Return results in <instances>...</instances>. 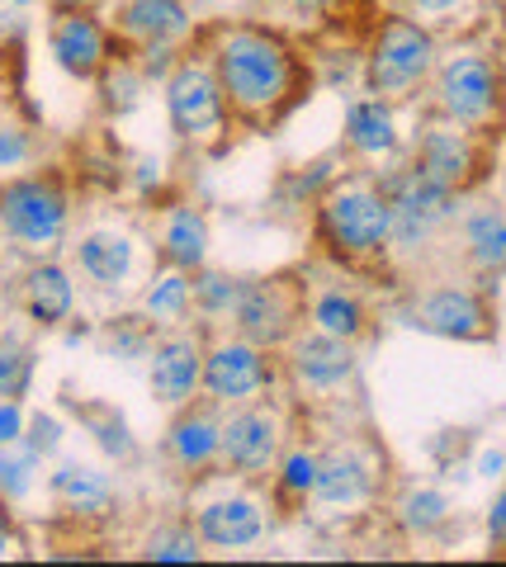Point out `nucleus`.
<instances>
[{
  "label": "nucleus",
  "instance_id": "1",
  "mask_svg": "<svg viewBox=\"0 0 506 567\" xmlns=\"http://www.w3.org/2000/svg\"><path fill=\"white\" fill-rule=\"evenodd\" d=\"M208 66L223 85V100L228 110L247 123H266L275 118L285 104H293L299 91V62L285 48V39L270 29L256 24H237L223 29L214 52H208Z\"/></svg>",
  "mask_w": 506,
  "mask_h": 567
},
{
  "label": "nucleus",
  "instance_id": "2",
  "mask_svg": "<svg viewBox=\"0 0 506 567\" xmlns=\"http://www.w3.org/2000/svg\"><path fill=\"white\" fill-rule=\"evenodd\" d=\"M318 233L341 260H370L383 256L393 241V208L379 185L345 181L318 204Z\"/></svg>",
  "mask_w": 506,
  "mask_h": 567
},
{
  "label": "nucleus",
  "instance_id": "3",
  "mask_svg": "<svg viewBox=\"0 0 506 567\" xmlns=\"http://www.w3.org/2000/svg\"><path fill=\"white\" fill-rule=\"evenodd\" d=\"M66 194L48 175H20V181L0 185V237L10 246H20L29 256L58 251L66 237Z\"/></svg>",
  "mask_w": 506,
  "mask_h": 567
},
{
  "label": "nucleus",
  "instance_id": "4",
  "mask_svg": "<svg viewBox=\"0 0 506 567\" xmlns=\"http://www.w3.org/2000/svg\"><path fill=\"white\" fill-rule=\"evenodd\" d=\"M379 189H383V199H389V208H393V241L389 246H397L403 256L426 251V246L435 241V233H441V227L459 213L455 208L459 194H450L445 185L426 181L416 166L393 171Z\"/></svg>",
  "mask_w": 506,
  "mask_h": 567
},
{
  "label": "nucleus",
  "instance_id": "5",
  "mask_svg": "<svg viewBox=\"0 0 506 567\" xmlns=\"http://www.w3.org/2000/svg\"><path fill=\"white\" fill-rule=\"evenodd\" d=\"M435 66V39L431 29H422L416 20H389L379 29V39L370 48V66H364V85L379 100L407 95L416 81Z\"/></svg>",
  "mask_w": 506,
  "mask_h": 567
},
{
  "label": "nucleus",
  "instance_id": "6",
  "mask_svg": "<svg viewBox=\"0 0 506 567\" xmlns=\"http://www.w3.org/2000/svg\"><path fill=\"white\" fill-rule=\"evenodd\" d=\"M166 114L176 137L185 142H204L228 128V100H223L214 66L199 58L176 62V71L166 76Z\"/></svg>",
  "mask_w": 506,
  "mask_h": 567
},
{
  "label": "nucleus",
  "instance_id": "7",
  "mask_svg": "<svg viewBox=\"0 0 506 567\" xmlns=\"http://www.w3.org/2000/svg\"><path fill=\"white\" fill-rule=\"evenodd\" d=\"M435 95H441V114L450 123L483 128L502 110V71L483 52H455L435 71Z\"/></svg>",
  "mask_w": 506,
  "mask_h": 567
},
{
  "label": "nucleus",
  "instance_id": "8",
  "mask_svg": "<svg viewBox=\"0 0 506 567\" xmlns=\"http://www.w3.org/2000/svg\"><path fill=\"white\" fill-rule=\"evenodd\" d=\"M270 360H266V346L247 341V336H237V341H218L214 350H204V393L208 402H247L256 393H266L270 388Z\"/></svg>",
  "mask_w": 506,
  "mask_h": 567
},
{
  "label": "nucleus",
  "instance_id": "9",
  "mask_svg": "<svg viewBox=\"0 0 506 567\" xmlns=\"http://www.w3.org/2000/svg\"><path fill=\"white\" fill-rule=\"evenodd\" d=\"M233 322L237 336H247L256 346H285L293 336V322H299V298L285 279H251L241 284L237 303H233Z\"/></svg>",
  "mask_w": 506,
  "mask_h": 567
},
{
  "label": "nucleus",
  "instance_id": "10",
  "mask_svg": "<svg viewBox=\"0 0 506 567\" xmlns=\"http://www.w3.org/2000/svg\"><path fill=\"white\" fill-rule=\"evenodd\" d=\"M412 322L431 336H450V341H483L493 331V312H487L483 293L464 289V284H435L416 298Z\"/></svg>",
  "mask_w": 506,
  "mask_h": 567
},
{
  "label": "nucleus",
  "instance_id": "11",
  "mask_svg": "<svg viewBox=\"0 0 506 567\" xmlns=\"http://www.w3.org/2000/svg\"><path fill=\"white\" fill-rule=\"evenodd\" d=\"M416 171L426 175V181L445 185L450 194H459L474 185L478 175V147H474V133L464 128V123H426V133L416 137Z\"/></svg>",
  "mask_w": 506,
  "mask_h": 567
},
{
  "label": "nucleus",
  "instance_id": "12",
  "mask_svg": "<svg viewBox=\"0 0 506 567\" xmlns=\"http://www.w3.org/2000/svg\"><path fill=\"white\" fill-rule=\"evenodd\" d=\"M218 458L241 477L266 473L279 458V416L266 412V406H241V412H233L223 421Z\"/></svg>",
  "mask_w": 506,
  "mask_h": 567
},
{
  "label": "nucleus",
  "instance_id": "13",
  "mask_svg": "<svg viewBox=\"0 0 506 567\" xmlns=\"http://www.w3.org/2000/svg\"><path fill=\"white\" fill-rule=\"evenodd\" d=\"M152 398L162 402V406H189V398H195V388L204 379V346H199V336H189V331H176V336H166V341H156L152 346Z\"/></svg>",
  "mask_w": 506,
  "mask_h": 567
},
{
  "label": "nucleus",
  "instance_id": "14",
  "mask_svg": "<svg viewBox=\"0 0 506 567\" xmlns=\"http://www.w3.org/2000/svg\"><path fill=\"white\" fill-rule=\"evenodd\" d=\"M289 369L312 393H331V388H341L355 374V341H341V336L327 331H303L289 341Z\"/></svg>",
  "mask_w": 506,
  "mask_h": 567
},
{
  "label": "nucleus",
  "instance_id": "15",
  "mask_svg": "<svg viewBox=\"0 0 506 567\" xmlns=\"http://www.w3.org/2000/svg\"><path fill=\"white\" fill-rule=\"evenodd\" d=\"M76 270L85 284H95L100 293H118V289H128V279L137 270V246L128 233H118V227H95V233H85L76 246Z\"/></svg>",
  "mask_w": 506,
  "mask_h": 567
},
{
  "label": "nucleus",
  "instance_id": "16",
  "mask_svg": "<svg viewBox=\"0 0 506 567\" xmlns=\"http://www.w3.org/2000/svg\"><path fill=\"white\" fill-rule=\"evenodd\" d=\"M195 529H199V544L208 548H251L266 535V511H260L256 496H218V502H204L199 516H195Z\"/></svg>",
  "mask_w": 506,
  "mask_h": 567
},
{
  "label": "nucleus",
  "instance_id": "17",
  "mask_svg": "<svg viewBox=\"0 0 506 567\" xmlns=\"http://www.w3.org/2000/svg\"><path fill=\"white\" fill-rule=\"evenodd\" d=\"M104 52H110V43H104L100 20H91V10H66L62 20L52 24V58H58L66 76H76V81L100 76Z\"/></svg>",
  "mask_w": 506,
  "mask_h": 567
},
{
  "label": "nucleus",
  "instance_id": "18",
  "mask_svg": "<svg viewBox=\"0 0 506 567\" xmlns=\"http://www.w3.org/2000/svg\"><path fill=\"white\" fill-rule=\"evenodd\" d=\"M370 492H374V464L355 445L318 454V483H312V496H318V502H327V506H360Z\"/></svg>",
  "mask_w": 506,
  "mask_h": 567
},
{
  "label": "nucleus",
  "instance_id": "19",
  "mask_svg": "<svg viewBox=\"0 0 506 567\" xmlns=\"http://www.w3.org/2000/svg\"><path fill=\"white\" fill-rule=\"evenodd\" d=\"M118 33L137 43H180L195 20H189V0H118Z\"/></svg>",
  "mask_w": 506,
  "mask_h": 567
},
{
  "label": "nucleus",
  "instance_id": "20",
  "mask_svg": "<svg viewBox=\"0 0 506 567\" xmlns=\"http://www.w3.org/2000/svg\"><path fill=\"white\" fill-rule=\"evenodd\" d=\"M20 298H24L29 322H39V327H62L66 317H72V308H76L72 275H66L62 265H52V260H39V265H33V270L24 275Z\"/></svg>",
  "mask_w": 506,
  "mask_h": 567
},
{
  "label": "nucleus",
  "instance_id": "21",
  "mask_svg": "<svg viewBox=\"0 0 506 567\" xmlns=\"http://www.w3.org/2000/svg\"><path fill=\"white\" fill-rule=\"evenodd\" d=\"M459 237H464V256L478 275H487V279L506 275V213H502V204L468 208L464 223H459Z\"/></svg>",
  "mask_w": 506,
  "mask_h": 567
},
{
  "label": "nucleus",
  "instance_id": "22",
  "mask_svg": "<svg viewBox=\"0 0 506 567\" xmlns=\"http://www.w3.org/2000/svg\"><path fill=\"white\" fill-rule=\"evenodd\" d=\"M345 142L360 156H389L397 147V123H393L389 100H379V95L351 100V110H345Z\"/></svg>",
  "mask_w": 506,
  "mask_h": 567
},
{
  "label": "nucleus",
  "instance_id": "23",
  "mask_svg": "<svg viewBox=\"0 0 506 567\" xmlns=\"http://www.w3.org/2000/svg\"><path fill=\"white\" fill-rule=\"evenodd\" d=\"M218 435H223V421L214 412H185L166 435V450L180 468H208L218 458Z\"/></svg>",
  "mask_w": 506,
  "mask_h": 567
},
{
  "label": "nucleus",
  "instance_id": "24",
  "mask_svg": "<svg viewBox=\"0 0 506 567\" xmlns=\"http://www.w3.org/2000/svg\"><path fill=\"white\" fill-rule=\"evenodd\" d=\"M48 487L66 511H81V516H95V511L114 502V483L100 468H85V464H62L48 477Z\"/></svg>",
  "mask_w": 506,
  "mask_h": 567
},
{
  "label": "nucleus",
  "instance_id": "25",
  "mask_svg": "<svg viewBox=\"0 0 506 567\" xmlns=\"http://www.w3.org/2000/svg\"><path fill=\"white\" fill-rule=\"evenodd\" d=\"M162 256L166 265H176V270H204L208 260V223L204 213L195 208H176L166 218V233H162Z\"/></svg>",
  "mask_w": 506,
  "mask_h": 567
},
{
  "label": "nucleus",
  "instance_id": "26",
  "mask_svg": "<svg viewBox=\"0 0 506 567\" xmlns=\"http://www.w3.org/2000/svg\"><path fill=\"white\" fill-rule=\"evenodd\" d=\"M364 327H370V312L355 293L345 289H322L312 298V331H327V336H341V341H360Z\"/></svg>",
  "mask_w": 506,
  "mask_h": 567
},
{
  "label": "nucleus",
  "instance_id": "27",
  "mask_svg": "<svg viewBox=\"0 0 506 567\" xmlns=\"http://www.w3.org/2000/svg\"><path fill=\"white\" fill-rule=\"evenodd\" d=\"M189 303H195V284H189V275L176 270V265H171L166 275H156L152 289L143 293V312L156 317V322H180Z\"/></svg>",
  "mask_w": 506,
  "mask_h": 567
},
{
  "label": "nucleus",
  "instance_id": "28",
  "mask_svg": "<svg viewBox=\"0 0 506 567\" xmlns=\"http://www.w3.org/2000/svg\"><path fill=\"white\" fill-rule=\"evenodd\" d=\"M81 421H85V431L95 435V445L110 454V458H133L137 445H133V431H128V421L114 412V406H104V402H91V406H76Z\"/></svg>",
  "mask_w": 506,
  "mask_h": 567
},
{
  "label": "nucleus",
  "instance_id": "29",
  "mask_svg": "<svg viewBox=\"0 0 506 567\" xmlns=\"http://www.w3.org/2000/svg\"><path fill=\"white\" fill-rule=\"evenodd\" d=\"M199 554H204V548H199V529H185V525L152 529L147 544H143V558H156V563H195Z\"/></svg>",
  "mask_w": 506,
  "mask_h": 567
},
{
  "label": "nucleus",
  "instance_id": "30",
  "mask_svg": "<svg viewBox=\"0 0 506 567\" xmlns=\"http://www.w3.org/2000/svg\"><path fill=\"white\" fill-rule=\"evenodd\" d=\"M403 520H407V529H422L426 535V529L450 520V502L441 492H431V487H416V492L403 496Z\"/></svg>",
  "mask_w": 506,
  "mask_h": 567
},
{
  "label": "nucleus",
  "instance_id": "31",
  "mask_svg": "<svg viewBox=\"0 0 506 567\" xmlns=\"http://www.w3.org/2000/svg\"><path fill=\"white\" fill-rule=\"evenodd\" d=\"M29 379H33V354L24 346L6 341V346H0V398L14 402L29 388Z\"/></svg>",
  "mask_w": 506,
  "mask_h": 567
},
{
  "label": "nucleus",
  "instance_id": "32",
  "mask_svg": "<svg viewBox=\"0 0 506 567\" xmlns=\"http://www.w3.org/2000/svg\"><path fill=\"white\" fill-rule=\"evenodd\" d=\"M189 284H195V303H199L204 312H214V317L233 312L237 293H241V284L228 279V275H218V270H204L199 279H189Z\"/></svg>",
  "mask_w": 506,
  "mask_h": 567
},
{
  "label": "nucleus",
  "instance_id": "33",
  "mask_svg": "<svg viewBox=\"0 0 506 567\" xmlns=\"http://www.w3.org/2000/svg\"><path fill=\"white\" fill-rule=\"evenodd\" d=\"M312 483H318V454H308V450L285 454V464H279V487L289 496H308Z\"/></svg>",
  "mask_w": 506,
  "mask_h": 567
},
{
  "label": "nucleus",
  "instance_id": "34",
  "mask_svg": "<svg viewBox=\"0 0 506 567\" xmlns=\"http://www.w3.org/2000/svg\"><path fill=\"white\" fill-rule=\"evenodd\" d=\"M33 464H39V454H33V450L0 458V492H6V496H24L33 487Z\"/></svg>",
  "mask_w": 506,
  "mask_h": 567
},
{
  "label": "nucleus",
  "instance_id": "35",
  "mask_svg": "<svg viewBox=\"0 0 506 567\" xmlns=\"http://www.w3.org/2000/svg\"><path fill=\"white\" fill-rule=\"evenodd\" d=\"M29 162V142L20 128H0V171H14Z\"/></svg>",
  "mask_w": 506,
  "mask_h": 567
},
{
  "label": "nucleus",
  "instance_id": "36",
  "mask_svg": "<svg viewBox=\"0 0 506 567\" xmlns=\"http://www.w3.org/2000/svg\"><path fill=\"white\" fill-rule=\"evenodd\" d=\"M58 440H62L58 421H52V416H33V425H29V450L33 454H52V450H58Z\"/></svg>",
  "mask_w": 506,
  "mask_h": 567
},
{
  "label": "nucleus",
  "instance_id": "37",
  "mask_svg": "<svg viewBox=\"0 0 506 567\" xmlns=\"http://www.w3.org/2000/svg\"><path fill=\"white\" fill-rule=\"evenodd\" d=\"M24 431V416H20V406H14V402H0V445H20V435Z\"/></svg>",
  "mask_w": 506,
  "mask_h": 567
},
{
  "label": "nucleus",
  "instance_id": "38",
  "mask_svg": "<svg viewBox=\"0 0 506 567\" xmlns=\"http://www.w3.org/2000/svg\"><path fill=\"white\" fill-rule=\"evenodd\" d=\"M289 14H299V20H318V14H327L337 0H285Z\"/></svg>",
  "mask_w": 506,
  "mask_h": 567
},
{
  "label": "nucleus",
  "instance_id": "39",
  "mask_svg": "<svg viewBox=\"0 0 506 567\" xmlns=\"http://www.w3.org/2000/svg\"><path fill=\"white\" fill-rule=\"evenodd\" d=\"M487 529H493V539L506 544V487L497 492V502H493V516H487Z\"/></svg>",
  "mask_w": 506,
  "mask_h": 567
},
{
  "label": "nucleus",
  "instance_id": "40",
  "mask_svg": "<svg viewBox=\"0 0 506 567\" xmlns=\"http://www.w3.org/2000/svg\"><path fill=\"white\" fill-rule=\"evenodd\" d=\"M478 473H483V477H502V473H506V454H502V450H483Z\"/></svg>",
  "mask_w": 506,
  "mask_h": 567
},
{
  "label": "nucleus",
  "instance_id": "41",
  "mask_svg": "<svg viewBox=\"0 0 506 567\" xmlns=\"http://www.w3.org/2000/svg\"><path fill=\"white\" fill-rule=\"evenodd\" d=\"M464 0H412V10L416 14H450V10H459Z\"/></svg>",
  "mask_w": 506,
  "mask_h": 567
},
{
  "label": "nucleus",
  "instance_id": "42",
  "mask_svg": "<svg viewBox=\"0 0 506 567\" xmlns=\"http://www.w3.org/2000/svg\"><path fill=\"white\" fill-rule=\"evenodd\" d=\"M14 554V529L6 525V516H0V558H10Z\"/></svg>",
  "mask_w": 506,
  "mask_h": 567
},
{
  "label": "nucleus",
  "instance_id": "43",
  "mask_svg": "<svg viewBox=\"0 0 506 567\" xmlns=\"http://www.w3.org/2000/svg\"><path fill=\"white\" fill-rule=\"evenodd\" d=\"M52 6H62V10H95L100 0H52Z\"/></svg>",
  "mask_w": 506,
  "mask_h": 567
},
{
  "label": "nucleus",
  "instance_id": "44",
  "mask_svg": "<svg viewBox=\"0 0 506 567\" xmlns=\"http://www.w3.org/2000/svg\"><path fill=\"white\" fill-rule=\"evenodd\" d=\"M189 6H199V10H204V6H223V0H189Z\"/></svg>",
  "mask_w": 506,
  "mask_h": 567
}]
</instances>
